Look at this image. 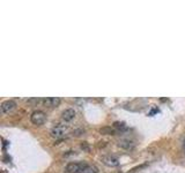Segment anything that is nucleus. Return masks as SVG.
<instances>
[{"label": "nucleus", "instance_id": "39448f33", "mask_svg": "<svg viewBox=\"0 0 185 173\" xmlns=\"http://www.w3.org/2000/svg\"><path fill=\"white\" fill-rule=\"evenodd\" d=\"M15 107H16V103L14 101H12V99H8V101L2 102V104H1V112L11 113Z\"/></svg>", "mask_w": 185, "mask_h": 173}, {"label": "nucleus", "instance_id": "9b49d317", "mask_svg": "<svg viewBox=\"0 0 185 173\" xmlns=\"http://www.w3.org/2000/svg\"><path fill=\"white\" fill-rule=\"evenodd\" d=\"M113 127H115V128H119V129H125V128H126V126H125V124H124V122H118V121L113 124Z\"/></svg>", "mask_w": 185, "mask_h": 173}, {"label": "nucleus", "instance_id": "7ed1b4c3", "mask_svg": "<svg viewBox=\"0 0 185 173\" xmlns=\"http://www.w3.org/2000/svg\"><path fill=\"white\" fill-rule=\"evenodd\" d=\"M86 163H78V162H71L65 167L66 173H80L83 169Z\"/></svg>", "mask_w": 185, "mask_h": 173}, {"label": "nucleus", "instance_id": "f8f14e48", "mask_svg": "<svg viewBox=\"0 0 185 173\" xmlns=\"http://www.w3.org/2000/svg\"><path fill=\"white\" fill-rule=\"evenodd\" d=\"M183 149H184V151H185V140H184V142H183Z\"/></svg>", "mask_w": 185, "mask_h": 173}, {"label": "nucleus", "instance_id": "6e6552de", "mask_svg": "<svg viewBox=\"0 0 185 173\" xmlns=\"http://www.w3.org/2000/svg\"><path fill=\"white\" fill-rule=\"evenodd\" d=\"M80 173H99V169L95 165H90V164H87L86 163Z\"/></svg>", "mask_w": 185, "mask_h": 173}, {"label": "nucleus", "instance_id": "f257e3e1", "mask_svg": "<svg viewBox=\"0 0 185 173\" xmlns=\"http://www.w3.org/2000/svg\"><path fill=\"white\" fill-rule=\"evenodd\" d=\"M67 133H68V127L66 125H62V124L56 125L50 130V135L53 139H62Z\"/></svg>", "mask_w": 185, "mask_h": 173}, {"label": "nucleus", "instance_id": "20e7f679", "mask_svg": "<svg viewBox=\"0 0 185 173\" xmlns=\"http://www.w3.org/2000/svg\"><path fill=\"white\" fill-rule=\"evenodd\" d=\"M102 162L103 164H105L107 166H110V167H116V166L119 165V161L118 158L113 156V155H105L102 157Z\"/></svg>", "mask_w": 185, "mask_h": 173}, {"label": "nucleus", "instance_id": "423d86ee", "mask_svg": "<svg viewBox=\"0 0 185 173\" xmlns=\"http://www.w3.org/2000/svg\"><path fill=\"white\" fill-rule=\"evenodd\" d=\"M43 104L48 107H57L60 104V98L59 97H49L43 99Z\"/></svg>", "mask_w": 185, "mask_h": 173}, {"label": "nucleus", "instance_id": "0eeeda50", "mask_svg": "<svg viewBox=\"0 0 185 173\" xmlns=\"http://www.w3.org/2000/svg\"><path fill=\"white\" fill-rule=\"evenodd\" d=\"M75 111H74L73 109H67V110H65L64 112L62 113V119L64 121H72L75 118Z\"/></svg>", "mask_w": 185, "mask_h": 173}, {"label": "nucleus", "instance_id": "1a4fd4ad", "mask_svg": "<svg viewBox=\"0 0 185 173\" xmlns=\"http://www.w3.org/2000/svg\"><path fill=\"white\" fill-rule=\"evenodd\" d=\"M118 144H119V147H122V148L126 150H132L134 148V143L130 141V140H122V141H119Z\"/></svg>", "mask_w": 185, "mask_h": 173}, {"label": "nucleus", "instance_id": "9d476101", "mask_svg": "<svg viewBox=\"0 0 185 173\" xmlns=\"http://www.w3.org/2000/svg\"><path fill=\"white\" fill-rule=\"evenodd\" d=\"M102 134H110V135H112V134H115V130L113 129L109 128V127H105V128H102L101 130H99Z\"/></svg>", "mask_w": 185, "mask_h": 173}, {"label": "nucleus", "instance_id": "f03ea898", "mask_svg": "<svg viewBox=\"0 0 185 173\" xmlns=\"http://www.w3.org/2000/svg\"><path fill=\"white\" fill-rule=\"evenodd\" d=\"M30 120H31V122H33L34 125L37 126L43 125L46 120L45 113L43 112V111H34L31 113V116H30Z\"/></svg>", "mask_w": 185, "mask_h": 173}]
</instances>
